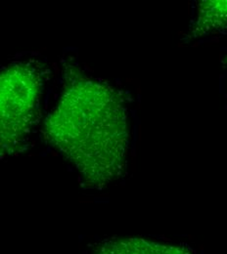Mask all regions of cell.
<instances>
[{
    "label": "cell",
    "instance_id": "cell-1",
    "mask_svg": "<svg viewBox=\"0 0 227 254\" xmlns=\"http://www.w3.org/2000/svg\"><path fill=\"white\" fill-rule=\"evenodd\" d=\"M46 133L88 185L123 175L130 134L125 100L115 89L75 72L46 121Z\"/></svg>",
    "mask_w": 227,
    "mask_h": 254
},
{
    "label": "cell",
    "instance_id": "cell-2",
    "mask_svg": "<svg viewBox=\"0 0 227 254\" xmlns=\"http://www.w3.org/2000/svg\"><path fill=\"white\" fill-rule=\"evenodd\" d=\"M40 80L33 65L14 64L1 75L2 146L12 152L23 144L35 121Z\"/></svg>",
    "mask_w": 227,
    "mask_h": 254
},
{
    "label": "cell",
    "instance_id": "cell-3",
    "mask_svg": "<svg viewBox=\"0 0 227 254\" xmlns=\"http://www.w3.org/2000/svg\"><path fill=\"white\" fill-rule=\"evenodd\" d=\"M93 254H193L183 247L169 246L139 238L119 239L99 245Z\"/></svg>",
    "mask_w": 227,
    "mask_h": 254
}]
</instances>
